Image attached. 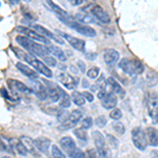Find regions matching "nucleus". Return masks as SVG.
Returning a JSON list of instances; mask_svg holds the SVG:
<instances>
[{
    "label": "nucleus",
    "instance_id": "47",
    "mask_svg": "<svg viewBox=\"0 0 158 158\" xmlns=\"http://www.w3.org/2000/svg\"><path fill=\"white\" fill-rule=\"evenodd\" d=\"M71 158H85V153L81 151L80 149H76L72 154Z\"/></svg>",
    "mask_w": 158,
    "mask_h": 158
},
{
    "label": "nucleus",
    "instance_id": "20",
    "mask_svg": "<svg viewBox=\"0 0 158 158\" xmlns=\"http://www.w3.org/2000/svg\"><path fill=\"white\" fill-rule=\"evenodd\" d=\"M119 57L120 55H119L118 51L114 49H106L103 53V59L106 64H114L119 60Z\"/></svg>",
    "mask_w": 158,
    "mask_h": 158
},
{
    "label": "nucleus",
    "instance_id": "12",
    "mask_svg": "<svg viewBox=\"0 0 158 158\" xmlns=\"http://www.w3.org/2000/svg\"><path fill=\"white\" fill-rule=\"evenodd\" d=\"M32 90L35 93V95L37 96L38 99L40 100H45L49 97V92H48V88L45 86L41 81L38 80H33L32 82Z\"/></svg>",
    "mask_w": 158,
    "mask_h": 158
},
{
    "label": "nucleus",
    "instance_id": "14",
    "mask_svg": "<svg viewBox=\"0 0 158 158\" xmlns=\"http://www.w3.org/2000/svg\"><path fill=\"white\" fill-rule=\"evenodd\" d=\"M9 88L11 89L12 92H18V93H23V94H30L33 90L30 89L29 86H27L23 82L16 79H7L6 81Z\"/></svg>",
    "mask_w": 158,
    "mask_h": 158
},
{
    "label": "nucleus",
    "instance_id": "48",
    "mask_svg": "<svg viewBox=\"0 0 158 158\" xmlns=\"http://www.w3.org/2000/svg\"><path fill=\"white\" fill-rule=\"evenodd\" d=\"M82 94H83V96H85V98L86 101H89V102H92V101H94V96H93V94L90 93V92L85 91Z\"/></svg>",
    "mask_w": 158,
    "mask_h": 158
},
{
    "label": "nucleus",
    "instance_id": "29",
    "mask_svg": "<svg viewBox=\"0 0 158 158\" xmlns=\"http://www.w3.org/2000/svg\"><path fill=\"white\" fill-rule=\"evenodd\" d=\"M71 96H72V101L76 104V106H85L86 100H85V98L82 93H80V92H78V91H74Z\"/></svg>",
    "mask_w": 158,
    "mask_h": 158
},
{
    "label": "nucleus",
    "instance_id": "55",
    "mask_svg": "<svg viewBox=\"0 0 158 158\" xmlns=\"http://www.w3.org/2000/svg\"><path fill=\"white\" fill-rule=\"evenodd\" d=\"M82 85H85H85H88V82H86V80H83V81H82Z\"/></svg>",
    "mask_w": 158,
    "mask_h": 158
},
{
    "label": "nucleus",
    "instance_id": "6",
    "mask_svg": "<svg viewBox=\"0 0 158 158\" xmlns=\"http://www.w3.org/2000/svg\"><path fill=\"white\" fill-rule=\"evenodd\" d=\"M16 30L18 31V32L21 33L22 35H24V36H27V37L31 38V39L35 40V41L42 42V43H44V44H50V39H49V38L43 36L42 34L38 33L37 31H35L33 29H30V27H17Z\"/></svg>",
    "mask_w": 158,
    "mask_h": 158
},
{
    "label": "nucleus",
    "instance_id": "9",
    "mask_svg": "<svg viewBox=\"0 0 158 158\" xmlns=\"http://www.w3.org/2000/svg\"><path fill=\"white\" fill-rule=\"evenodd\" d=\"M47 2L50 6L51 9H52V11L54 12V14L58 17V19H59L62 23L68 24L70 21H72V20L75 19V17H72L67 11H64V10L61 9L59 6H57L56 3H54L53 0H47Z\"/></svg>",
    "mask_w": 158,
    "mask_h": 158
},
{
    "label": "nucleus",
    "instance_id": "45",
    "mask_svg": "<svg viewBox=\"0 0 158 158\" xmlns=\"http://www.w3.org/2000/svg\"><path fill=\"white\" fill-rule=\"evenodd\" d=\"M106 137H108V139H109V141H110V143H111L112 147H113V148H117V147H118V144H119L118 140H117L115 137L113 136V135L108 134V135H106Z\"/></svg>",
    "mask_w": 158,
    "mask_h": 158
},
{
    "label": "nucleus",
    "instance_id": "57",
    "mask_svg": "<svg viewBox=\"0 0 158 158\" xmlns=\"http://www.w3.org/2000/svg\"><path fill=\"white\" fill-rule=\"evenodd\" d=\"M157 123H158V121H157Z\"/></svg>",
    "mask_w": 158,
    "mask_h": 158
},
{
    "label": "nucleus",
    "instance_id": "44",
    "mask_svg": "<svg viewBox=\"0 0 158 158\" xmlns=\"http://www.w3.org/2000/svg\"><path fill=\"white\" fill-rule=\"evenodd\" d=\"M12 50L15 52V54H16L17 57L20 58V59H21V60H24L25 55H27V53H25L24 51L20 50V49H18V48H13V47H12Z\"/></svg>",
    "mask_w": 158,
    "mask_h": 158
},
{
    "label": "nucleus",
    "instance_id": "31",
    "mask_svg": "<svg viewBox=\"0 0 158 158\" xmlns=\"http://www.w3.org/2000/svg\"><path fill=\"white\" fill-rule=\"evenodd\" d=\"M73 133L79 140H82V141H86V140H88V133H86V130L81 128V127L74 130Z\"/></svg>",
    "mask_w": 158,
    "mask_h": 158
},
{
    "label": "nucleus",
    "instance_id": "18",
    "mask_svg": "<svg viewBox=\"0 0 158 158\" xmlns=\"http://www.w3.org/2000/svg\"><path fill=\"white\" fill-rule=\"evenodd\" d=\"M45 85L48 88V92H49V98L51 99L52 102H57L60 99V92L58 85H56L55 83L51 82V81L44 80Z\"/></svg>",
    "mask_w": 158,
    "mask_h": 158
},
{
    "label": "nucleus",
    "instance_id": "13",
    "mask_svg": "<svg viewBox=\"0 0 158 158\" xmlns=\"http://www.w3.org/2000/svg\"><path fill=\"white\" fill-rule=\"evenodd\" d=\"M60 36L62 38H64L67 41L70 43V45H72L73 49L79 51V52H83L85 49V42L82 39H79V38L73 37L71 35L67 34V33H61L59 32Z\"/></svg>",
    "mask_w": 158,
    "mask_h": 158
},
{
    "label": "nucleus",
    "instance_id": "11",
    "mask_svg": "<svg viewBox=\"0 0 158 158\" xmlns=\"http://www.w3.org/2000/svg\"><path fill=\"white\" fill-rule=\"evenodd\" d=\"M57 79L59 80V82L63 86H65L69 90H74L78 85V79L74 78L69 74L64 72H58L57 73Z\"/></svg>",
    "mask_w": 158,
    "mask_h": 158
},
{
    "label": "nucleus",
    "instance_id": "25",
    "mask_svg": "<svg viewBox=\"0 0 158 158\" xmlns=\"http://www.w3.org/2000/svg\"><path fill=\"white\" fill-rule=\"evenodd\" d=\"M119 68L128 75H135L133 69V60L129 59V58H123V59L119 61Z\"/></svg>",
    "mask_w": 158,
    "mask_h": 158
},
{
    "label": "nucleus",
    "instance_id": "36",
    "mask_svg": "<svg viewBox=\"0 0 158 158\" xmlns=\"http://www.w3.org/2000/svg\"><path fill=\"white\" fill-rule=\"evenodd\" d=\"M113 128H114V130H115L116 133H118L120 135L126 133V128H124V126L122 124V122L118 121V120H116L113 123Z\"/></svg>",
    "mask_w": 158,
    "mask_h": 158
},
{
    "label": "nucleus",
    "instance_id": "49",
    "mask_svg": "<svg viewBox=\"0 0 158 158\" xmlns=\"http://www.w3.org/2000/svg\"><path fill=\"white\" fill-rule=\"evenodd\" d=\"M106 95H108V93H106V90H100L98 92V94H97V97L100 99V100H102V99L106 97Z\"/></svg>",
    "mask_w": 158,
    "mask_h": 158
},
{
    "label": "nucleus",
    "instance_id": "50",
    "mask_svg": "<svg viewBox=\"0 0 158 158\" xmlns=\"http://www.w3.org/2000/svg\"><path fill=\"white\" fill-rule=\"evenodd\" d=\"M22 14H23V16L25 18H27L30 20L33 19V14H32V12L29 11V10H27V11H23V10H22Z\"/></svg>",
    "mask_w": 158,
    "mask_h": 158
},
{
    "label": "nucleus",
    "instance_id": "15",
    "mask_svg": "<svg viewBox=\"0 0 158 158\" xmlns=\"http://www.w3.org/2000/svg\"><path fill=\"white\" fill-rule=\"evenodd\" d=\"M32 27L35 31H37L38 33L42 34L43 36H45L47 38H49V39L55 40L56 42L60 43V44H62V43H63V39H62V38H61L60 36H58V35H56L55 33L51 32L50 30H48L47 27H44L43 25H41V24H33Z\"/></svg>",
    "mask_w": 158,
    "mask_h": 158
},
{
    "label": "nucleus",
    "instance_id": "30",
    "mask_svg": "<svg viewBox=\"0 0 158 158\" xmlns=\"http://www.w3.org/2000/svg\"><path fill=\"white\" fill-rule=\"evenodd\" d=\"M15 150L17 151V153L20 155H22V156H27V153H29V151H27V149L25 148V146L23 144V142L21 141V140H16L15 141Z\"/></svg>",
    "mask_w": 158,
    "mask_h": 158
},
{
    "label": "nucleus",
    "instance_id": "1",
    "mask_svg": "<svg viewBox=\"0 0 158 158\" xmlns=\"http://www.w3.org/2000/svg\"><path fill=\"white\" fill-rule=\"evenodd\" d=\"M16 41L18 42L19 45H21L23 49H25L29 53L35 56H39V57H45L49 54H51L48 47L40 44L35 40L31 39V38L24 36V35H19L16 37Z\"/></svg>",
    "mask_w": 158,
    "mask_h": 158
},
{
    "label": "nucleus",
    "instance_id": "3",
    "mask_svg": "<svg viewBox=\"0 0 158 158\" xmlns=\"http://www.w3.org/2000/svg\"><path fill=\"white\" fill-rule=\"evenodd\" d=\"M92 138L94 140L96 150L98 152V158L99 157H108L111 156L110 150L108 149L106 144V138L99 131H93L92 132Z\"/></svg>",
    "mask_w": 158,
    "mask_h": 158
},
{
    "label": "nucleus",
    "instance_id": "19",
    "mask_svg": "<svg viewBox=\"0 0 158 158\" xmlns=\"http://www.w3.org/2000/svg\"><path fill=\"white\" fill-rule=\"evenodd\" d=\"M35 143H36L37 149L39 150L40 153L48 155L49 150L51 149V140L48 137H38L35 139Z\"/></svg>",
    "mask_w": 158,
    "mask_h": 158
},
{
    "label": "nucleus",
    "instance_id": "22",
    "mask_svg": "<svg viewBox=\"0 0 158 158\" xmlns=\"http://www.w3.org/2000/svg\"><path fill=\"white\" fill-rule=\"evenodd\" d=\"M117 102H118V99L115 96L114 93H108V95L104 97L102 100H101V104L104 109L106 110H113L115 109V106H117Z\"/></svg>",
    "mask_w": 158,
    "mask_h": 158
},
{
    "label": "nucleus",
    "instance_id": "16",
    "mask_svg": "<svg viewBox=\"0 0 158 158\" xmlns=\"http://www.w3.org/2000/svg\"><path fill=\"white\" fill-rule=\"evenodd\" d=\"M60 147L62 148V150L64 151L69 156H72V154L74 153L77 148H76V143L74 141V139L70 136H64L59 140Z\"/></svg>",
    "mask_w": 158,
    "mask_h": 158
},
{
    "label": "nucleus",
    "instance_id": "38",
    "mask_svg": "<svg viewBox=\"0 0 158 158\" xmlns=\"http://www.w3.org/2000/svg\"><path fill=\"white\" fill-rule=\"evenodd\" d=\"M110 117H111L113 120H119V119L122 117V112L120 109H113L110 113Z\"/></svg>",
    "mask_w": 158,
    "mask_h": 158
},
{
    "label": "nucleus",
    "instance_id": "34",
    "mask_svg": "<svg viewBox=\"0 0 158 158\" xmlns=\"http://www.w3.org/2000/svg\"><path fill=\"white\" fill-rule=\"evenodd\" d=\"M94 121H93V118H92L91 116H86L85 118L81 119L80 121V127L85 130H89L92 128V126H93Z\"/></svg>",
    "mask_w": 158,
    "mask_h": 158
},
{
    "label": "nucleus",
    "instance_id": "43",
    "mask_svg": "<svg viewBox=\"0 0 158 158\" xmlns=\"http://www.w3.org/2000/svg\"><path fill=\"white\" fill-rule=\"evenodd\" d=\"M97 85L100 88V90H106V86L108 85V79H106L103 75H101V77L99 78L97 82Z\"/></svg>",
    "mask_w": 158,
    "mask_h": 158
},
{
    "label": "nucleus",
    "instance_id": "5",
    "mask_svg": "<svg viewBox=\"0 0 158 158\" xmlns=\"http://www.w3.org/2000/svg\"><path fill=\"white\" fill-rule=\"evenodd\" d=\"M82 116H83V113L80 111V110H78V109L73 110V111L70 113L69 118L64 122H62V123H61L59 129L62 130V131H67V130H70V129L74 128V127H75L78 122L81 121Z\"/></svg>",
    "mask_w": 158,
    "mask_h": 158
},
{
    "label": "nucleus",
    "instance_id": "26",
    "mask_svg": "<svg viewBox=\"0 0 158 158\" xmlns=\"http://www.w3.org/2000/svg\"><path fill=\"white\" fill-rule=\"evenodd\" d=\"M48 49H49L51 54H52L53 56H55L56 58H58L60 61L64 62V61L67 60V55H65V53L63 52L59 47H57V45H53V44H49Z\"/></svg>",
    "mask_w": 158,
    "mask_h": 158
},
{
    "label": "nucleus",
    "instance_id": "37",
    "mask_svg": "<svg viewBox=\"0 0 158 158\" xmlns=\"http://www.w3.org/2000/svg\"><path fill=\"white\" fill-rule=\"evenodd\" d=\"M99 72H100L99 68L93 67V68H91L88 72H86V76H88L89 78H91V79H95V78H97L99 76Z\"/></svg>",
    "mask_w": 158,
    "mask_h": 158
},
{
    "label": "nucleus",
    "instance_id": "46",
    "mask_svg": "<svg viewBox=\"0 0 158 158\" xmlns=\"http://www.w3.org/2000/svg\"><path fill=\"white\" fill-rule=\"evenodd\" d=\"M153 80L154 81V83H156L157 82V76L155 75V73L154 72H152V71H149L147 74V81L149 82V85H150V81Z\"/></svg>",
    "mask_w": 158,
    "mask_h": 158
},
{
    "label": "nucleus",
    "instance_id": "39",
    "mask_svg": "<svg viewBox=\"0 0 158 158\" xmlns=\"http://www.w3.org/2000/svg\"><path fill=\"white\" fill-rule=\"evenodd\" d=\"M69 116H70V113L67 111H62V110H59L57 113V119L61 122V123L67 120L69 118Z\"/></svg>",
    "mask_w": 158,
    "mask_h": 158
},
{
    "label": "nucleus",
    "instance_id": "4",
    "mask_svg": "<svg viewBox=\"0 0 158 158\" xmlns=\"http://www.w3.org/2000/svg\"><path fill=\"white\" fill-rule=\"evenodd\" d=\"M132 141L134 146L139 151H144L148 147V139L146 136V132L143 131L140 127H136L132 130Z\"/></svg>",
    "mask_w": 158,
    "mask_h": 158
},
{
    "label": "nucleus",
    "instance_id": "21",
    "mask_svg": "<svg viewBox=\"0 0 158 158\" xmlns=\"http://www.w3.org/2000/svg\"><path fill=\"white\" fill-rule=\"evenodd\" d=\"M148 143L151 147H158V130L153 127H149L146 130Z\"/></svg>",
    "mask_w": 158,
    "mask_h": 158
},
{
    "label": "nucleus",
    "instance_id": "10",
    "mask_svg": "<svg viewBox=\"0 0 158 158\" xmlns=\"http://www.w3.org/2000/svg\"><path fill=\"white\" fill-rule=\"evenodd\" d=\"M148 111L154 123L158 121V96L155 93H150L148 98Z\"/></svg>",
    "mask_w": 158,
    "mask_h": 158
},
{
    "label": "nucleus",
    "instance_id": "54",
    "mask_svg": "<svg viewBox=\"0 0 158 158\" xmlns=\"http://www.w3.org/2000/svg\"><path fill=\"white\" fill-rule=\"evenodd\" d=\"M10 2H11L12 4H19L20 0H9Z\"/></svg>",
    "mask_w": 158,
    "mask_h": 158
},
{
    "label": "nucleus",
    "instance_id": "24",
    "mask_svg": "<svg viewBox=\"0 0 158 158\" xmlns=\"http://www.w3.org/2000/svg\"><path fill=\"white\" fill-rule=\"evenodd\" d=\"M108 85L110 86V89H111L112 93L119 94V95H121V97H124L126 92H124V90L122 89V86L119 85V82L114 77L108 78Z\"/></svg>",
    "mask_w": 158,
    "mask_h": 158
},
{
    "label": "nucleus",
    "instance_id": "28",
    "mask_svg": "<svg viewBox=\"0 0 158 158\" xmlns=\"http://www.w3.org/2000/svg\"><path fill=\"white\" fill-rule=\"evenodd\" d=\"M75 19L77 20L78 22H80V23H83V24H89V23H94V19L92 18L90 15L88 14V13H77V14H75Z\"/></svg>",
    "mask_w": 158,
    "mask_h": 158
},
{
    "label": "nucleus",
    "instance_id": "40",
    "mask_svg": "<svg viewBox=\"0 0 158 158\" xmlns=\"http://www.w3.org/2000/svg\"><path fill=\"white\" fill-rule=\"evenodd\" d=\"M85 158H98V152L96 149L91 148L85 152Z\"/></svg>",
    "mask_w": 158,
    "mask_h": 158
},
{
    "label": "nucleus",
    "instance_id": "42",
    "mask_svg": "<svg viewBox=\"0 0 158 158\" xmlns=\"http://www.w3.org/2000/svg\"><path fill=\"white\" fill-rule=\"evenodd\" d=\"M106 122H108V120H106V117L103 116V115L98 116L97 118H96V120H95L96 126H98L99 128H103V127H106Z\"/></svg>",
    "mask_w": 158,
    "mask_h": 158
},
{
    "label": "nucleus",
    "instance_id": "8",
    "mask_svg": "<svg viewBox=\"0 0 158 158\" xmlns=\"http://www.w3.org/2000/svg\"><path fill=\"white\" fill-rule=\"evenodd\" d=\"M89 10H90L91 14L93 15L99 22H101V23L109 24L110 22H111V17H110L109 13L106 12L103 7L98 6V4H92V6H90V7H89Z\"/></svg>",
    "mask_w": 158,
    "mask_h": 158
},
{
    "label": "nucleus",
    "instance_id": "7",
    "mask_svg": "<svg viewBox=\"0 0 158 158\" xmlns=\"http://www.w3.org/2000/svg\"><path fill=\"white\" fill-rule=\"evenodd\" d=\"M67 25L68 27H70L71 29H73L74 31H76V32L79 33V34L85 35V36H86V37L93 38V37L96 36V31L94 30L93 27H89V25H86V24L80 23V22H78L76 19L70 21Z\"/></svg>",
    "mask_w": 158,
    "mask_h": 158
},
{
    "label": "nucleus",
    "instance_id": "51",
    "mask_svg": "<svg viewBox=\"0 0 158 158\" xmlns=\"http://www.w3.org/2000/svg\"><path fill=\"white\" fill-rule=\"evenodd\" d=\"M77 65H78L79 70L81 71V73H85V64L83 63V61H78Z\"/></svg>",
    "mask_w": 158,
    "mask_h": 158
},
{
    "label": "nucleus",
    "instance_id": "33",
    "mask_svg": "<svg viewBox=\"0 0 158 158\" xmlns=\"http://www.w3.org/2000/svg\"><path fill=\"white\" fill-rule=\"evenodd\" d=\"M133 69H134V73L136 74V75H140V74L143 73L144 65L142 64V62L140 60L134 59L133 60Z\"/></svg>",
    "mask_w": 158,
    "mask_h": 158
},
{
    "label": "nucleus",
    "instance_id": "56",
    "mask_svg": "<svg viewBox=\"0 0 158 158\" xmlns=\"http://www.w3.org/2000/svg\"><path fill=\"white\" fill-rule=\"evenodd\" d=\"M24 1H27V2H29V1H31V0H24Z\"/></svg>",
    "mask_w": 158,
    "mask_h": 158
},
{
    "label": "nucleus",
    "instance_id": "52",
    "mask_svg": "<svg viewBox=\"0 0 158 158\" xmlns=\"http://www.w3.org/2000/svg\"><path fill=\"white\" fill-rule=\"evenodd\" d=\"M68 1L70 2L73 6H80V4L82 3L83 0H68Z\"/></svg>",
    "mask_w": 158,
    "mask_h": 158
},
{
    "label": "nucleus",
    "instance_id": "17",
    "mask_svg": "<svg viewBox=\"0 0 158 158\" xmlns=\"http://www.w3.org/2000/svg\"><path fill=\"white\" fill-rule=\"evenodd\" d=\"M16 68L20 71V73L23 74L25 77L30 78L31 80H36V79H38V72H36L35 69L30 68V65H27L22 62H17Z\"/></svg>",
    "mask_w": 158,
    "mask_h": 158
},
{
    "label": "nucleus",
    "instance_id": "41",
    "mask_svg": "<svg viewBox=\"0 0 158 158\" xmlns=\"http://www.w3.org/2000/svg\"><path fill=\"white\" fill-rule=\"evenodd\" d=\"M43 61H44L45 64L49 65V67H56V65H57V61H56V59L50 55L43 57Z\"/></svg>",
    "mask_w": 158,
    "mask_h": 158
},
{
    "label": "nucleus",
    "instance_id": "35",
    "mask_svg": "<svg viewBox=\"0 0 158 158\" xmlns=\"http://www.w3.org/2000/svg\"><path fill=\"white\" fill-rule=\"evenodd\" d=\"M1 95H2V97H3V98H6V99H7V100L12 101V102H15V101L19 100L18 96H17L16 94H14L13 96L10 95L9 92H7V90L6 88H1Z\"/></svg>",
    "mask_w": 158,
    "mask_h": 158
},
{
    "label": "nucleus",
    "instance_id": "27",
    "mask_svg": "<svg viewBox=\"0 0 158 158\" xmlns=\"http://www.w3.org/2000/svg\"><path fill=\"white\" fill-rule=\"evenodd\" d=\"M59 88V86H58ZM60 92V99H59V106L62 109H68L71 106V97L70 95L65 91H63V89L59 88Z\"/></svg>",
    "mask_w": 158,
    "mask_h": 158
},
{
    "label": "nucleus",
    "instance_id": "2",
    "mask_svg": "<svg viewBox=\"0 0 158 158\" xmlns=\"http://www.w3.org/2000/svg\"><path fill=\"white\" fill-rule=\"evenodd\" d=\"M24 61L29 62L38 73L42 74V75L45 76V77H48V78L53 77V73H52V71L49 69V67H48L44 62H42V61H40L38 58L35 57V55H32V54H30V53H27L25 58H24Z\"/></svg>",
    "mask_w": 158,
    "mask_h": 158
},
{
    "label": "nucleus",
    "instance_id": "32",
    "mask_svg": "<svg viewBox=\"0 0 158 158\" xmlns=\"http://www.w3.org/2000/svg\"><path fill=\"white\" fill-rule=\"evenodd\" d=\"M51 153H52L53 158H67L64 153L62 152V150L58 146H56V144H53L51 147Z\"/></svg>",
    "mask_w": 158,
    "mask_h": 158
},
{
    "label": "nucleus",
    "instance_id": "23",
    "mask_svg": "<svg viewBox=\"0 0 158 158\" xmlns=\"http://www.w3.org/2000/svg\"><path fill=\"white\" fill-rule=\"evenodd\" d=\"M20 140L23 142V144L25 146V148L27 149L31 154L34 155V156H38V152L39 150L37 149L36 147V143H35V140H33L31 137H27V136H21L20 137Z\"/></svg>",
    "mask_w": 158,
    "mask_h": 158
},
{
    "label": "nucleus",
    "instance_id": "53",
    "mask_svg": "<svg viewBox=\"0 0 158 158\" xmlns=\"http://www.w3.org/2000/svg\"><path fill=\"white\" fill-rule=\"evenodd\" d=\"M151 158H158V151L151 152Z\"/></svg>",
    "mask_w": 158,
    "mask_h": 158
}]
</instances>
